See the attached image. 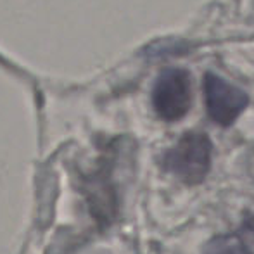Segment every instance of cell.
<instances>
[{"label": "cell", "instance_id": "cell-1", "mask_svg": "<svg viewBox=\"0 0 254 254\" xmlns=\"http://www.w3.org/2000/svg\"><path fill=\"white\" fill-rule=\"evenodd\" d=\"M213 144L201 131L185 133L164 154V166L189 185L201 184L211 168Z\"/></svg>", "mask_w": 254, "mask_h": 254}, {"label": "cell", "instance_id": "cell-2", "mask_svg": "<svg viewBox=\"0 0 254 254\" xmlns=\"http://www.w3.org/2000/svg\"><path fill=\"white\" fill-rule=\"evenodd\" d=\"M152 106L161 120H182L192 106V80L189 71L180 67L163 71L154 85Z\"/></svg>", "mask_w": 254, "mask_h": 254}, {"label": "cell", "instance_id": "cell-3", "mask_svg": "<svg viewBox=\"0 0 254 254\" xmlns=\"http://www.w3.org/2000/svg\"><path fill=\"white\" fill-rule=\"evenodd\" d=\"M204 95L207 114L221 127H230L249 104L248 94L242 88L228 83L214 73H206L204 76Z\"/></svg>", "mask_w": 254, "mask_h": 254}, {"label": "cell", "instance_id": "cell-4", "mask_svg": "<svg viewBox=\"0 0 254 254\" xmlns=\"http://www.w3.org/2000/svg\"><path fill=\"white\" fill-rule=\"evenodd\" d=\"M202 254H253L242 239L237 235L223 234L213 237L202 249Z\"/></svg>", "mask_w": 254, "mask_h": 254}]
</instances>
